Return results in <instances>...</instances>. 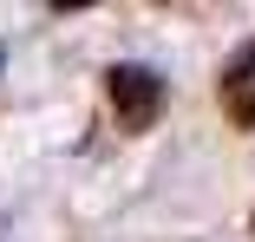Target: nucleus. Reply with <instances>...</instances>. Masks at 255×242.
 Wrapping results in <instances>:
<instances>
[{"label":"nucleus","instance_id":"f257e3e1","mask_svg":"<svg viewBox=\"0 0 255 242\" xmlns=\"http://www.w3.org/2000/svg\"><path fill=\"white\" fill-rule=\"evenodd\" d=\"M105 92H112V112L125 131H150L164 118V79L150 66H112L105 72Z\"/></svg>","mask_w":255,"mask_h":242},{"label":"nucleus","instance_id":"f03ea898","mask_svg":"<svg viewBox=\"0 0 255 242\" xmlns=\"http://www.w3.org/2000/svg\"><path fill=\"white\" fill-rule=\"evenodd\" d=\"M216 99H223V118H229L236 131H255V46H242V53L223 66Z\"/></svg>","mask_w":255,"mask_h":242},{"label":"nucleus","instance_id":"7ed1b4c3","mask_svg":"<svg viewBox=\"0 0 255 242\" xmlns=\"http://www.w3.org/2000/svg\"><path fill=\"white\" fill-rule=\"evenodd\" d=\"M59 13H79V7H98V0H53Z\"/></svg>","mask_w":255,"mask_h":242}]
</instances>
